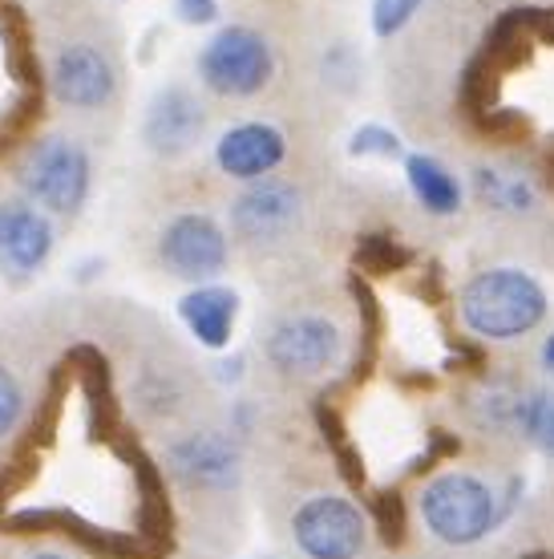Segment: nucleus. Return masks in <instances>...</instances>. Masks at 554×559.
Returning <instances> with one entry per match:
<instances>
[{
  "mask_svg": "<svg viewBox=\"0 0 554 559\" xmlns=\"http://www.w3.org/2000/svg\"><path fill=\"white\" fill-rule=\"evenodd\" d=\"M546 317L542 284L518 267H490L461 288V321L482 341H514Z\"/></svg>",
  "mask_w": 554,
  "mask_h": 559,
  "instance_id": "f257e3e1",
  "label": "nucleus"
},
{
  "mask_svg": "<svg viewBox=\"0 0 554 559\" xmlns=\"http://www.w3.org/2000/svg\"><path fill=\"white\" fill-rule=\"evenodd\" d=\"M16 182L25 191L28 203H37L49 215H77L89 199V182H94V163L82 142L65 139V134H49L37 139L25 151Z\"/></svg>",
  "mask_w": 554,
  "mask_h": 559,
  "instance_id": "f03ea898",
  "label": "nucleus"
},
{
  "mask_svg": "<svg viewBox=\"0 0 554 559\" xmlns=\"http://www.w3.org/2000/svg\"><path fill=\"white\" fill-rule=\"evenodd\" d=\"M276 73V53L260 28L227 25L198 53V82L219 98H255Z\"/></svg>",
  "mask_w": 554,
  "mask_h": 559,
  "instance_id": "7ed1b4c3",
  "label": "nucleus"
},
{
  "mask_svg": "<svg viewBox=\"0 0 554 559\" xmlns=\"http://www.w3.org/2000/svg\"><path fill=\"white\" fill-rule=\"evenodd\" d=\"M421 519L442 544L470 547L498 527V495L473 475H442L421 490Z\"/></svg>",
  "mask_w": 554,
  "mask_h": 559,
  "instance_id": "20e7f679",
  "label": "nucleus"
},
{
  "mask_svg": "<svg viewBox=\"0 0 554 559\" xmlns=\"http://www.w3.org/2000/svg\"><path fill=\"white\" fill-rule=\"evenodd\" d=\"M340 349H345L340 329L328 317H316V312H291L279 324H272V333L264 336L267 361L288 378L328 373L340 361Z\"/></svg>",
  "mask_w": 554,
  "mask_h": 559,
  "instance_id": "39448f33",
  "label": "nucleus"
},
{
  "mask_svg": "<svg viewBox=\"0 0 554 559\" xmlns=\"http://www.w3.org/2000/svg\"><path fill=\"white\" fill-rule=\"evenodd\" d=\"M231 243L207 211H182L162 227L158 239V260L170 276L191 280V284H210L227 267Z\"/></svg>",
  "mask_w": 554,
  "mask_h": 559,
  "instance_id": "423d86ee",
  "label": "nucleus"
},
{
  "mask_svg": "<svg viewBox=\"0 0 554 559\" xmlns=\"http://www.w3.org/2000/svg\"><path fill=\"white\" fill-rule=\"evenodd\" d=\"M291 539L308 559H357L364 551V519L340 495H312L291 515Z\"/></svg>",
  "mask_w": 554,
  "mask_h": 559,
  "instance_id": "0eeeda50",
  "label": "nucleus"
},
{
  "mask_svg": "<svg viewBox=\"0 0 554 559\" xmlns=\"http://www.w3.org/2000/svg\"><path fill=\"white\" fill-rule=\"evenodd\" d=\"M49 90L70 110H101L118 94V66L106 49L89 41H73L49 66Z\"/></svg>",
  "mask_w": 554,
  "mask_h": 559,
  "instance_id": "6e6552de",
  "label": "nucleus"
},
{
  "mask_svg": "<svg viewBox=\"0 0 554 559\" xmlns=\"http://www.w3.org/2000/svg\"><path fill=\"white\" fill-rule=\"evenodd\" d=\"M167 471L191 490H231L243 478V459L227 433L191 430L167 447Z\"/></svg>",
  "mask_w": 554,
  "mask_h": 559,
  "instance_id": "1a4fd4ad",
  "label": "nucleus"
},
{
  "mask_svg": "<svg viewBox=\"0 0 554 559\" xmlns=\"http://www.w3.org/2000/svg\"><path fill=\"white\" fill-rule=\"evenodd\" d=\"M57 243V231L49 224V211H41L28 199L0 203V276L33 280L49 264Z\"/></svg>",
  "mask_w": 554,
  "mask_h": 559,
  "instance_id": "9d476101",
  "label": "nucleus"
},
{
  "mask_svg": "<svg viewBox=\"0 0 554 559\" xmlns=\"http://www.w3.org/2000/svg\"><path fill=\"white\" fill-rule=\"evenodd\" d=\"M304 199L284 179H251V187L231 203V227L248 243H279L300 227Z\"/></svg>",
  "mask_w": 554,
  "mask_h": 559,
  "instance_id": "9b49d317",
  "label": "nucleus"
},
{
  "mask_svg": "<svg viewBox=\"0 0 554 559\" xmlns=\"http://www.w3.org/2000/svg\"><path fill=\"white\" fill-rule=\"evenodd\" d=\"M203 130H207V114L198 106L186 85H167V90H158L150 102V110H146V127H142V139L150 146L154 154H186L194 142L203 139Z\"/></svg>",
  "mask_w": 554,
  "mask_h": 559,
  "instance_id": "f8f14e48",
  "label": "nucleus"
},
{
  "mask_svg": "<svg viewBox=\"0 0 554 559\" xmlns=\"http://www.w3.org/2000/svg\"><path fill=\"white\" fill-rule=\"evenodd\" d=\"M284 154H288V139L272 122H243V127H231L215 142V163H219V170L243 182L272 175L284 163Z\"/></svg>",
  "mask_w": 554,
  "mask_h": 559,
  "instance_id": "ddd939ff",
  "label": "nucleus"
},
{
  "mask_svg": "<svg viewBox=\"0 0 554 559\" xmlns=\"http://www.w3.org/2000/svg\"><path fill=\"white\" fill-rule=\"evenodd\" d=\"M179 317L191 336L207 349H227L239 317V296L222 284H198L179 300Z\"/></svg>",
  "mask_w": 554,
  "mask_h": 559,
  "instance_id": "4468645a",
  "label": "nucleus"
},
{
  "mask_svg": "<svg viewBox=\"0 0 554 559\" xmlns=\"http://www.w3.org/2000/svg\"><path fill=\"white\" fill-rule=\"evenodd\" d=\"M405 179L413 187L417 203L425 211H433V215H454L461 207V182L433 154H409Z\"/></svg>",
  "mask_w": 554,
  "mask_h": 559,
  "instance_id": "2eb2a0df",
  "label": "nucleus"
},
{
  "mask_svg": "<svg viewBox=\"0 0 554 559\" xmlns=\"http://www.w3.org/2000/svg\"><path fill=\"white\" fill-rule=\"evenodd\" d=\"M316 426H320V433H324L328 450H333L340 478H345V483L352 490H364V487H369V471H364L361 447L352 442V433H348V426L340 421L336 406H328V397H320V402H316Z\"/></svg>",
  "mask_w": 554,
  "mask_h": 559,
  "instance_id": "dca6fc26",
  "label": "nucleus"
},
{
  "mask_svg": "<svg viewBox=\"0 0 554 559\" xmlns=\"http://www.w3.org/2000/svg\"><path fill=\"white\" fill-rule=\"evenodd\" d=\"M348 293L357 300V312H361V357H357V369H352V381H364L376 369V357H381V333H385V312H381V300L373 296V288L364 284L357 272L348 280Z\"/></svg>",
  "mask_w": 554,
  "mask_h": 559,
  "instance_id": "f3484780",
  "label": "nucleus"
},
{
  "mask_svg": "<svg viewBox=\"0 0 554 559\" xmlns=\"http://www.w3.org/2000/svg\"><path fill=\"white\" fill-rule=\"evenodd\" d=\"M357 276H393V272H405L413 267V248H405L397 236L388 231H373V236L357 239Z\"/></svg>",
  "mask_w": 554,
  "mask_h": 559,
  "instance_id": "a211bd4d",
  "label": "nucleus"
},
{
  "mask_svg": "<svg viewBox=\"0 0 554 559\" xmlns=\"http://www.w3.org/2000/svg\"><path fill=\"white\" fill-rule=\"evenodd\" d=\"M369 511H373V527L381 535L385 547H405L409 539V507H405V495L397 487L376 490L369 499Z\"/></svg>",
  "mask_w": 554,
  "mask_h": 559,
  "instance_id": "6ab92c4d",
  "label": "nucleus"
},
{
  "mask_svg": "<svg viewBox=\"0 0 554 559\" xmlns=\"http://www.w3.org/2000/svg\"><path fill=\"white\" fill-rule=\"evenodd\" d=\"M514 426L527 433L534 447L554 450V393L534 390V393H527V397H518Z\"/></svg>",
  "mask_w": 554,
  "mask_h": 559,
  "instance_id": "aec40b11",
  "label": "nucleus"
},
{
  "mask_svg": "<svg viewBox=\"0 0 554 559\" xmlns=\"http://www.w3.org/2000/svg\"><path fill=\"white\" fill-rule=\"evenodd\" d=\"M470 122L478 134H485V139H494V142H530L534 139V122H530L522 110H510V106H490V110L473 114Z\"/></svg>",
  "mask_w": 554,
  "mask_h": 559,
  "instance_id": "412c9836",
  "label": "nucleus"
},
{
  "mask_svg": "<svg viewBox=\"0 0 554 559\" xmlns=\"http://www.w3.org/2000/svg\"><path fill=\"white\" fill-rule=\"evenodd\" d=\"M25 385L16 381V373L9 365H0V447L21 430V421H25Z\"/></svg>",
  "mask_w": 554,
  "mask_h": 559,
  "instance_id": "4be33fe9",
  "label": "nucleus"
},
{
  "mask_svg": "<svg viewBox=\"0 0 554 559\" xmlns=\"http://www.w3.org/2000/svg\"><path fill=\"white\" fill-rule=\"evenodd\" d=\"M421 4H425V0H373V33L381 41L397 37V33L413 21V13Z\"/></svg>",
  "mask_w": 554,
  "mask_h": 559,
  "instance_id": "5701e85b",
  "label": "nucleus"
},
{
  "mask_svg": "<svg viewBox=\"0 0 554 559\" xmlns=\"http://www.w3.org/2000/svg\"><path fill=\"white\" fill-rule=\"evenodd\" d=\"M461 454V438L458 433L442 430V426H433L430 433H425V450L413 459V466H409V475H430L437 462L445 459H458Z\"/></svg>",
  "mask_w": 554,
  "mask_h": 559,
  "instance_id": "b1692460",
  "label": "nucleus"
},
{
  "mask_svg": "<svg viewBox=\"0 0 554 559\" xmlns=\"http://www.w3.org/2000/svg\"><path fill=\"white\" fill-rule=\"evenodd\" d=\"M348 154H357V158H364V154L393 158V154H401V139L385 127H361L352 134V142H348Z\"/></svg>",
  "mask_w": 554,
  "mask_h": 559,
  "instance_id": "393cba45",
  "label": "nucleus"
},
{
  "mask_svg": "<svg viewBox=\"0 0 554 559\" xmlns=\"http://www.w3.org/2000/svg\"><path fill=\"white\" fill-rule=\"evenodd\" d=\"M445 369L449 373H485L490 369V353L478 341H454L449 357H445Z\"/></svg>",
  "mask_w": 554,
  "mask_h": 559,
  "instance_id": "a878e982",
  "label": "nucleus"
},
{
  "mask_svg": "<svg viewBox=\"0 0 554 559\" xmlns=\"http://www.w3.org/2000/svg\"><path fill=\"white\" fill-rule=\"evenodd\" d=\"M425 305H433V308H442L445 305V267L437 264V260H430V264L421 267V280H417V288H413Z\"/></svg>",
  "mask_w": 554,
  "mask_h": 559,
  "instance_id": "bb28decb",
  "label": "nucleus"
},
{
  "mask_svg": "<svg viewBox=\"0 0 554 559\" xmlns=\"http://www.w3.org/2000/svg\"><path fill=\"white\" fill-rule=\"evenodd\" d=\"M182 25H210L219 16V0H174Z\"/></svg>",
  "mask_w": 554,
  "mask_h": 559,
  "instance_id": "cd10ccee",
  "label": "nucleus"
},
{
  "mask_svg": "<svg viewBox=\"0 0 554 559\" xmlns=\"http://www.w3.org/2000/svg\"><path fill=\"white\" fill-rule=\"evenodd\" d=\"M401 385H409V390H433V378L430 373H401Z\"/></svg>",
  "mask_w": 554,
  "mask_h": 559,
  "instance_id": "c85d7f7f",
  "label": "nucleus"
},
{
  "mask_svg": "<svg viewBox=\"0 0 554 559\" xmlns=\"http://www.w3.org/2000/svg\"><path fill=\"white\" fill-rule=\"evenodd\" d=\"M542 175L554 187V139H546V151H542Z\"/></svg>",
  "mask_w": 554,
  "mask_h": 559,
  "instance_id": "c756f323",
  "label": "nucleus"
},
{
  "mask_svg": "<svg viewBox=\"0 0 554 559\" xmlns=\"http://www.w3.org/2000/svg\"><path fill=\"white\" fill-rule=\"evenodd\" d=\"M25 559H73L70 551H57V547H37V551H28Z\"/></svg>",
  "mask_w": 554,
  "mask_h": 559,
  "instance_id": "7c9ffc66",
  "label": "nucleus"
},
{
  "mask_svg": "<svg viewBox=\"0 0 554 559\" xmlns=\"http://www.w3.org/2000/svg\"><path fill=\"white\" fill-rule=\"evenodd\" d=\"M542 369L554 378V336H546V345H542Z\"/></svg>",
  "mask_w": 554,
  "mask_h": 559,
  "instance_id": "2f4dec72",
  "label": "nucleus"
},
{
  "mask_svg": "<svg viewBox=\"0 0 554 559\" xmlns=\"http://www.w3.org/2000/svg\"><path fill=\"white\" fill-rule=\"evenodd\" d=\"M527 559H554L551 551H534V556H527Z\"/></svg>",
  "mask_w": 554,
  "mask_h": 559,
  "instance_id": "473e14b6",
  "label": "nucleus"
}]
</instances>
